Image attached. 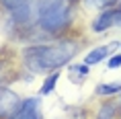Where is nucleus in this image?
Returning <instances> with one entry per match:
<instances>
[{
	"instance_id": "11",
	"label": "nucleus",
	"mask_w": 121,
	"mask_h": 119,
	"mask_svg": "<svg viewBox=\"0 0 121 119\" xmlns=\"http://www.w3.org/2000/svg\"><path fill=\"white\" fill-rule=\"evenodd\" d=\"M109 19H111V27H113V25L121 27V8H117V10H109Z\"/></svg>"
},
{
	"instance_id": "8",
	"label": "nucleus",
	"mask_w": 121,
	"mask_h": 119,
	"mask_svg": "<svg viewBox=\"0 0 121 119\" xmlns=\"http://www.w3.org/2000/svg\"><path fill=\"white\" fill-rule=\"evenodd\" d=\"M121 93V82H109V84H99L96 94H115Z\"/></svg>"
},
{
	"instance_id": "7",
	"label": "nucleus",
	"mask_w": 121,
	"mask_h": 119,
	"mask_svg": "<svg viewBox=\"0 0 121 119\" xmlns=\"http://www.w3.org/2000/svg\"><path fill=\"white\" fill-rule=\"evenodd\" d=\"M57 80H60V72L49 74L47 78H45V82H43V86H41V90H39V94H49L51 90H53V86H56Z\"/></svg>"
},
{
	"instance_id": "9",
	"label": "nucleus",
	"mask_w": 121,
	"mask_h": 119,
	"mask_svg": "<svg viewBox=\"0 0 121 119\" xmlns=\"http://www.w3.org/2000/svg\"><path fill=\"white\" fill-rule=\"evenodd\" d=\"M117 0H84V4L88 8H107L111 4H115Z\"/></svg>"
},
{
	"instance_id": "10",
	"label": "nucleus",
	"mask_w": 121,
	"mask_h": 119,
	"mask_svg": "<svg viewBox=\"0 0 121 119\" xmlns=\"http://www.w3.org/2000/svg\"><path fill=\"white\" fill-rule=\"evenodd\" d=\"M115 117V105H105L96 115V119H113Z\"/></svg>"
},
{
	"instance_id": "12",
	"label": "nucleus",
	"mask_w": 121,
	"mask_h": 119,
	"mask_svg": "<svg viewBox=\"0 0 121 119\" xmlns=\"http://www.w3.org/2000/svg\"><path fill=\"white\" fill-rule=\"evenodd\" d=\"M119 66H121V53L109 60V68H119Z\"/></svg>"
},
{
	"instance_id": "3",
	"label": "nucleus",
	"mask_w": 121,
	"mask_h": 119,
	"mask_svg": "<svg viewBox=\"0 0 121 119\" xmlns=\"http://www.w3.org/2000/svg\"><path fill=\"white\" fill-rule=\"evenodd\" d=\"M21 99L19 94L13 93L10 88L0 86V119H10L14 113L21 109Z\"/></svg>"
},
{
	"instance_id": "4",
	"label": "nucleus",
	"mask_w": 121,
	"mask_h": 119,
	"mask_svg": "<svg viewBox=\"0 0 121 119\" xmlns=\"http://www.w3.org/2000/svg\"><path fill=\"white\" fill-rule=\"evenodd\" d=\"M39 99L37 97H31V99L23 101V105L17 113H14L10 119H41V109H39Z\"/></svg>"
},
{
	"instance_id": "6",
	"label": "nucleus",
	"mask_w": 121,
	"mask_h": 119,
	"mask_svg": "<svg viewBox=\"0 0 121 119\" xmlns=\"http://www.w3.org/2000/svg\"><path fill=\"white\" fill-rule=\"evenodd\" d=\"M2 2V6L8 8L10 13H19V10H25V8H31L35 4V0H0Z\"/></svg>"
},
{
	"instance_id": "2",
	"label": "nucleus",
	"mask_w": 121,
	"mask_h": 119,
	"mask_svg": "<svg viewBox=\"0 0 121 119\" xmlns=\"http://www.w3.org/2000/svg\"><path fill=\"white\" fill-rule=\"evenodd\" d=\"M68 23H70V8H68L66 2H62V4H57V6H53V8L39 14V25L47 33L62 31Z\"/></svg>"
},
{
	"instance_id": "5",
	"label": "nucleus",
	"mask_w": 121,
	"mask_h": 119,
	"mask_svg": "<svg viewBox=\"0 0 121 119\" xmlns=\"http://www.w3.org/2000/svg\"><path fill=\"white\" fill-rule=\"evenodd\" d=\"M113 49H115V45H111V47H107V45H105V47H96V49H92L88 56H86L84 62H86V66H90V64H99L101 60H105L107 53H111Z\"/></svg>"
},
{
	"instance_id": "1",
	"label": "nucleus",
	"mask_w": 121,
	"mask_h": 119,
	"mask_svg": "<svg viewBox=\"0 0 121 119\" xmlns=\"http://www.w3.org/2000/svg\"><path fill=\"white\" fill-rule=\"evenodd\" d=\"M76 43L74 41H60L53 45H39V47H31L25 51V62L29 70H33L35 74H41L45 70H56L60 66L68 64L76 53Z\"/></svg>"
}]
</instances>
